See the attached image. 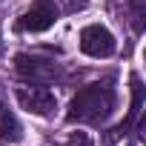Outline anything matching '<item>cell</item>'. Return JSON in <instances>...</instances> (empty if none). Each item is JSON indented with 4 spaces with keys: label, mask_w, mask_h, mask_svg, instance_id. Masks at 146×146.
I'll use <instances>...</instances> for the list:
<instances>
[{
    "label": "cell",
    "mask_w": 146,
    "mask_h": 146,
    "mask_svg": "<svg viewBox=\"0 0 146 146\" xmlns=\"http://www.w3.org/2000/svg\"><path fill=\"white\" fill-rule=\"evenodd\" d=\"M115 109H117L115 78H103V80H95V83H86L83 89H78V95L69 100L66 120L69 123L100 126L115 115Z\"/></svg>",
    "instance_id": "obj_1"
},
{
    "label": "cell",
    "mask_w": 146,
    "mask_h": 146,
    "mask_svg": "<svg viewBox=\"0 0 146 146\" xmlns=\"http://www.w3.org/2000/svg\"><path fill=\"white\" fill-rule=\"evenodd\" d=\"M15 69L17 75L32 80V83H60L66 75H63V66L49 60V57H37V54H29V52H20L15 54Z\"/></svg>",
    "instance_id": "obj_2"
},
{
    "label": "cell",
    "mask_w": 146,
    "mask_h": 146,
    "mask_svg": "<svg viewBox=\"0 0 146 146\" xmlns=\"http://www.w3.org/2000/svg\"><path fill=\"white\" fill-rule=\"evenodd\" d=\"M80 52L86 57L106 60V57H112L117 52V40L103 23H89V26L80 29Z\"/></svg>",
    "instance_id": "obj_3"
},
{
    "label": "cell",
    "mask_w": 146,
    "mask_h": 146,
    "mask_svg": "<svg viewBox=\"0 0 146 146\" xmlns=\"http://www.w3.org/2000/svg\"><path fill=\"white\" fill-rule=\"evenodd\" d=\"M15 100L20 103V109H26L29 115H37V117H52L57 112V98L40 83L17 86L15 89Z\"/></svg>",
    "instance_id": "obj_4"
},
{
    "label": "cell",
    "mask_w": 146,
    "mask_h": 146,
    "mask_svg": "<svg viewBox=\"0 0 146 146\" xmlns=\"http://www.w3.org/2000/svg\"><path fill=\"white\" fill-rule=\"evenodd\" d=\"M57 23V6L54 0H35V3L17 17V32H26V35H37V32H46Z\"/></svg>",
    "instance_id": "obj_5"
},
{
    "label": "cell",
    "mask_w": 146,
    "mask_h": 146,
    "mask_svg": "<svg viewBox=\"0 0 146 146\" xmlns=\"http://www.w3.org/2000/svg\"><path fill=\"white\" fill-rule=\"evenodd\" d=\"M23 137V126H20V120L0 103V140H6V143H17Z\"/></svg>",
    "instance_id": "obj_6"
},
{
    "label": "cell",
    "mask_w": 146,
    "mask_h": 146,
    "mask_svg": "<svg viewBox=\"0 0 146 146\" xmlns=\"http://www.w3.org/2000/svg\"><path fill=\"white\" fill-rule=\"evenodd\" d=\"M140 109H143V86H140V78L135 75V78H132V109H129L126 123H120V126H117V132H126V129L140 117Z\"/></svg>",
    "instance_id": "obj_7"
},
{
    "label": "cell",
    "mask_w": 146,
    "mask_h": 146,
    "mask_svg": "<svg viewBox=\"0 0 146 146\" xmlns=\"http://www.w3.org/2000/svg\"><path fill=\"white\" fill-rule=\"evenodd\" d=\"M132 9V26L135 32H143V17H146V0H129Z\"/></svg>",
    "instance_id": "obj_8"
},
{
    "label": "cell",
    "mask_w": 146,
    "mask_h": 146,
    "mask_svg": "<svg viewBox=\"0 0 146 146\" xmlns=\"http://www.w3.org/2000/svg\"><path fill=\"white\" fill-rule=\"evenodd\" d=\"M63 146H95V143H92L89 132H72V135L63 140Z\"/></svg>",
    "instance_id": "obj_9"
},
{
    "label": "cell",
    "mask_w": 146,
    "mask_h": 146,
    "mask_svg": "<svg viewBox=\"0 0 146 146\" xmlns=\"http://www.w3.org/2000/svg\"><path fill=\"white\" fill-rule=\"evenodd\" d=\"M60 3H63V12L78 15V12H83V9L89 6V0H60Z\"/></svg>",
    "instance_id": "obj_10"
},
{
    "label": "cell",
    "mask_w": 146,
    "mask_h": 146,
    "mask_svg": "<svg viewBox=\"0 0 146 146\" xmlns=\"http://www.w3.org/2000/svg\"><path fill=\"white\" fill-rule=\"evenodd\" d=\"M129 146H132V143H129Z\"/></svg>",
    "instance_id": "obj_11"
}]
</instances>
